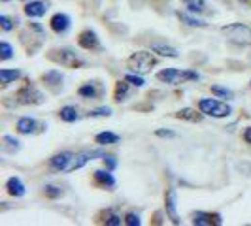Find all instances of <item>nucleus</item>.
<instances>
[{
    "instance_id": "nucleus-1",
    "label": "nucleus",
    "mask_w": 251,
    "mask_h": 226,
    "mask_svg": "<svg viewBox=\"0 0 251 226\" xmlns=\"http://www.w3.org/2000/svg\"><path fill=\"white\" fill-rule=\"evenodd\" d=\"M157 79L168 83V85H181V83H187V81H195L199 79L197 72H191V70H176V68H166L163 72L157 74Z\"/></svg>"
},
{
    "instance_id": "nucleus-2",
    "label": "nucleus",
    "mask_w": 251,
    "mask_h": 226,
    "mask_svg": "<svg viewBox=\"0 0 251 226\" xmlns=\"http://www.w3.org/2000/svg\"><path fill=\"white\" fill-rule=\"evenodd\" d=\"M221 32H223L232 44H238V45H250L251 44V28L248 25L232 23V25L223 26Z\"/></svg>"
},
{
    "instance_id": "nucleus-3",
    "label": "nucleus",
    "mask_w": 251,
    "mask_h": 226,
    "mask_svg": "<svg viewBox=\"0 0 251 226\" xmlns=\"http://www.w3.org/2000/svg\"><path fill=\"white\" fill-rule=\"evenodd\" d=\"M199 112H202L204 115H210V117L221 119V117H228L232 113V110H230V106H226L223 102H217L214 98H202L199 102Z\"/></svg>"
},
{
    "instance_id": "nucleus-4",
    "label": "nucleus",
    "mask_w": 251,
    "mask_h": 226,
    "mask_svg": "<svg viewBox=\"0 0 251 226\" xmlns=\"http://www.w3.org/2000/svg\"><path fill=\"white\" fill-rule=\"evenodd\" d=\"M155 59L151 57V53L148 51H138L132 57H128V68H132V72L136 74H148L151 72V68L155 66Z\"/></svg>"
},
{
    "instance_id": "nucleus-5",
    "label": "nucleus",
    "mask_w": 251,
    "mask_h": 226,
    "mask_svg": "<svg viewBox=\"0 0 251 226\" xmlns=\"http://www.w3.org/2000/svg\"><path fill=\"white\" fill-rule=\"evenodd\" d=\"M97 157L104 158V157H106V153H104V151H99V149L75 153L74 157H72V160H70V164H68V168H66V172H74V170H79V168H83V166H85L87 162L95 160Z\"/></svg>"
},
{
    "instance_id": "nucleus-6",
    "label": "nucleus",
    "mask_w": 251,
    "mask_h": 226,
    "mask_svg": "<svg viewBox=\"0 0 251 226\" xmlns=\"http://www.w3.org/2000/svg\"><path fill=\"white\" fill-rule=\"evenodd\" d=\"M50 59L55 61V63L63 64V66H68V68H79V66H83V61L75 55L74 51H70V49L51 51Z\"/></svg>"
},
{
    "instance_id": "nucleus-7",
    "label": "nucleus",
    "mask_w": 251,
    "mask_h": 226,
    "mask_svg": "<svg viewBox=\"0 0 251 226\" xmlns=\"http://www.w3.org/2000/svg\"><path fill=\"white\" fill-rule=\"evenodd\" d=\"M15 98H17L19 104H42V102L46 100V96L36 87H32V85H25L21 90H17Z\"/></svg>"
},
{
    "instance_id": "nucleus-8",
    "label": "nucleus",
    "mask_w": 251,
    "mask_h": 226,
    "mask_svg": "<svg viewBox=\"0 0 251 226\" xmlns=\"http://www.w3.org/2000/svg\"><path fill=\"white\" fill-rule=\"evenodd\" d=\"M164 207H166V215L170 217V221H172L174 225H179L177 200H176V190H174V188H170V190L166 192V203H164Z\"/></svg>"
},
{
    "instance_id": "nucleus-9",
    "label": "nucleus",
    "mask_w": 251,
    "mask_h": 226,
    "mask_svg": "<svg viewBox=\"0 0 251 226\" xmlns=\"http://www.w3.org/2000/svg\"><path fill=\"white\" fill-rule=\"evenodd\" d=\"M221 215L217 213H204V211H199V213L193 215V225L197 226H212V225H221Z\"/></svg>"
},
{
    "instance_id": "nucleus-10",
    "label": "nucleus",
    "mask_w": 251,
    "mask_h": 226,
    "mask_svg": "<svg viewBox=\"0 0 251 226\" xmlns=\"http://www.w3.org/2000/svg\"><path fill=\"white\" fill-rule=\"evenodd\" d=\"M51 28L57 32V34H63L70 28V17L66 13H55L50 21Z\"/></svg>"
},
{
    "instance_id": "nucleus-11",
    "label": "nucleus",
    "mask_w": 251,
    "mask_h": 226,
    "mask_svg": "<svg viewBox=\"0 0 251 226\" xmlns=\"http://www.w3.org/2000/svg\"><path fill=\"white\" fill-rule=\"evenodd\" d=\"M72 153H68V151H64V153H59V155H55V157H51L50 160V166L53 170H59V172H66V168H68V164L72 160Z\"/></svg>"
},
{
    "instance_id": "nucleus-12",
    "label": "nucleus",
    "mask_w": 251,
    "mask_h": 226,
    "mask_svg": "<svg viewBox=\"0 0 251 226\" xmlns=\"http://www.w3.org/2000/svg\"><path fill=\"white\" fill-rule=\"evenodd\" d=\"M79 45L83 47V49H99L100 47V42H99V38H97V34L93 32V30H83L81 34H79Z\"/></svg>"
},
{
    "instance_id": "nucleus-13",
    "label": "nucleus",
    "mask_w": 251,
    "mask_h": 226,
    "mask_svg": "<svg viewBox=\"0 0 251 226\" xmlns=\"http://www.w3.org/2000/svg\"><path fill=\"white\" fill-rule=\"evenodd\" d=\"M93 177H95V183L100 185V187H106V188L115 187V179H113V176L110 174V170H97V172L93 174Z\"/></svg>"
},
{
    "instance_id": "nucleus-14",
    "label": "nucleus",
    "mask_w": 251,
    "mask_h": 226,
    "mask_svg": "<svg viewBox=\"0 0 251 226\" xmlns=\"http://www.w3.org/2000/svg\"><path fill=\"white\" fill-rule=\"evenodd\" d=\"M6 188H8V194H12V196H23L26 192L25 185H23V181L19 177H10L6 181Z\"/></svg>"
},
{
    "instance_id": "nucleus-15",
    "label": "nucleus",
    "mask_w": 251,
    "mask_h": 226,
    "mask_svg": "<svg viewBox=\"0 0 251 226\" xmlns=\"http://www.w3.org/2000/svg\"><path fill=\"white\" fill-rule=\"evenodd\" d=\"M46 12H48V4L44 2H30L25 6V13L28 17H42Z\"/></svg>"
},
{
    "instance_id": "nucleus-16",
    "label": "nucleus",
    "mask_w": 251,
    "mask_h": 226,
    "mask_svg": "<svg viewBox=\"0 0 251 226\" xmlns=\"http://www.w3.org/2000/svg\"><path fill=\"white\" fill-rule=\"evenodd\" d=\"M151 49L155 51V53H159V55H163V57H170V59H177V57H179V53H177L174 47L164 45V44H161V42L151 44Z\"/></svg>"
},
{
    "instance_id": "nucleus-17",
    "label": "nucleus",
    "mask_w": 251,
    "mask_h": 226,
    "mask_svg": "<svg viewBox=\"0 0 251 226\" xmlns=\"http://www.w3.org/2000/svg\"><path fill=\"white\" fill-rule=\"evenodd\" d=\"M36 121L34 119H30V117H21L19 121H17V130L21 132V134H32L34 130H36Z\"/></svg>"
},
{
    "instance_id": "nucleus-18",
    "label": "nucleus",
    "mask_w": 251,
    "mask_h": 226,
    "mask_svg": "<svg viewBox=\"0 0 251 226\" xmlns=\"http://www.w3.org/2000/svg\"><path fill=\"white\" fill-rule=\"evenodd\" d=\"M201 113H197V110H191V108H183V110H179V112L174 113V117H176V119H185V121H193V123H199V121L202 119Z\"/></svg>"
},
{
    "instance_id": "nucleus-19",
    "label": "nucleus",
    "mask_w": 251,
    "mask_h": 226,
    "mask_svg": "<svg viewBox=\"0 0 251 226\" xmlns=\"http://www.w3.org/2000/svg\"><path fill=\"white\" fill-rule=\"evenodd\" d=\"M177 17L185 23V25L189 26H197V28H204V26L208 25V23H204L202 19H199V17H195V15H191V13H181L177 12Z\"/></svg>"
},
{
    "instance_id": "nucleus-20",
    "label": "nucleus",
    "mask_w": 251,
    "mask_h": 226,
    "mask_svg": "<svg viewBox=\"0 0 251 226\" xmlns=\"http://www.w3.org/2000/svg\"><path fill=\"white\" fill-rule=\"evenodd\" d=\"M95 141H97L99 145H113V143L119 141V136H117L115 132H100V134H97Z\"/></svg>"
},
{
    "instance_id": "nucleus-21",
    "label": "nucleus",
    "mask_w": 251,
    "mask_h": 226,
    "mask_svg": "<svg viewBox=\"0 0 251 226\" xmlns=\"http://www.w3.org/2000/svg\"><path fill=\"white\" fill-rule=\"evenodd\" d=\"M19 77H21L19 70H6V68L0 70V81H2V85H8V83H12V81L19 79Z\"/></svg>"
},
{
    "instance_id": "nucleus-22",
    "label": "nucleus",
    "mask_w": 251,
    "mask_h": 226,
    "mask_svg": "<svg viewBox=\"0 0 251 226\" xmlns=\"http://www.w3.org/2000/svg\"><path fill=\"white\" fill-rule=\"evenodd\" d=\"M185 8L191 13H202L206 12V0H183Z\"/></svg>"
},
{
    "instance_id": "nucleus-23",
    "label": "nucleus",
    "mask_w": 251,
    "mask_h": 226,
    "mask_svg": "<svg viewBox=\"0 0 251 226\" xmlns=\"http://www.w3.org/2000/svg\"><path fill=\"white\" fill-rule=\"evenodd\" d=\"M61 115V119H63L64 123H74L75 119H77V110H75L74 106H64L63 110L59 112Z\"/></svg>"
},
{
    "instance_id": "nucleus-24",
    "label": "nucleus",
    "mask_w": 251,
    "mask_h": 226,
    "mask_svg": "<svg viewBox=\"0 0 251 226\" xmlns=\"http://www.w3.org/2000/svg\"><path fill=\"white\" fill-rule=\"evenodd\" d=\"M42 79H44L46 83H50V85H59V83L63 81V75L59 74V72H55V70H51L48 74H44Z\"/></svg>"
},
{
    "instance_id": "nucleus-25",
    "label": "nucleus",
    "mask_w": 251,
    "mask_h": 226,
    "mask_svg": "<svg viewBox=\"0 0 251 226\" xmlns=\"http://www.w3.org/2000/svg\"><path fill=\"white\" fill-rule=\"evenodd\" d=\"M126 92H128V85H126L125 81H119V83L115 85V100L117 102L125 100Z\"/></svg>"
},
{
    "instance_id": "nucleus-26",
    "label": "nucleus",
    "mask_w": 251,
    "mask_h": 226,
    "mask_svg": "<svg viewBox=\"0 0 251 226\" xmlns=\"http://www.w3.org/2000/svg\"><path fill=\"white\" fill-rule=\"evenodd\" d=\"M77 92H79V96H83V98H95V96H97V89H95V85H91V83L79 87Z\"/></svg>"
},
{
    "instance_id": "nucleus-27",
    "label": "nucleus",
    "mask_w": 251,
    "mask_h": 226,
    "mask_svg": "<svg viewBox=\"0 0 251 226\" xmlns=\"http://www.w3.org/2000/svg\"><path fill=\"white\" fill-rule=\"evenodd\" d=\"M19 149V141L12 136H4V151H8V153H15V151Z\"/></svg>"
},
{
    "instance_id": "nucleus-28",
    "label": "nucleus",
    "mask_w": 251,
    "mask_h": 226,
    "mask_svg": "<svg viewBox=\"0 0 251 226\" xmlns=\"http://www.w3.org/2000/svg\"><path fill=\"white\" fill-rule=\"evenodd\" d=\"M0 57H2V61H8V59L13 57V49L8 42H2L0 44Z\"/></svg>"
},
{
    "instance_id": "nucleus-29",
    "label": "nucleus",
    "mask_w": 251,
    "mask_h": 226,
    "mask_svg": "<svg viewBox=\"0 0 251 226\" xmlns=\"http://www.w3.org/2000/svg\"><path fill=\"white\" fill-rule=\"evenodd\" d=\"M212 92H214L215 96H219V98H232V90H228L225 87H219V85H214Z\"/></svg>"
},
{
    "instance_id": "nucleus-30",
    "label": "nucleus",
    "mask_w": 251,
    "mask_h": 226,
    "mask_svg": "<svg viewBox=\"0 0 251 226\" xmlns=\"http://www.w3.org/2000/svg\"><path fill=\"white\" fill-rule=\"evenodd\" d=\"M44 192H46L48 198H61L63 196V190L59 187H53V185H48V187L44 188Z\"/></svg>"
},
{
    "instance_id": "nucleus-31",
    "label": "nucleus",
    "mask_w": 251,
    "mask_h": 226,
    "mask_svg": "<svg viewBox=\"0 0 251 226\" xmlns=\"http://www.w3.org/2000/svg\"><path fill=\"white\" fill-rule=\"evenodd\" d=\"M110 115H112V108H108V106L97 108V110H93L89 113V117H110Z\"/></svg>"
},
{
    "instance_id": "nucleus-32",
    "label": "nucleus",
    "mask_w": 251,
    "mask_h": 226,
    "mask_svg": "<svg viewBox=\"0 0 251 226\" xmlns=\"http://www.w3.org/2000/svg\"><path fill=\"white\" fill-rule=\"evenodd\" d=\"M125 79L128 81V83H132L134 87H144V83H146V81L140 77V74H128Z\"/></svg>"
},
{
    "instance_id": "nucleus-33",
    "label": "nucleus",
    "mask_w": 251,
    "mask_h": 226,
    "mask_svg": "<svg viewBox=\"0 0 251 226\" xmlns=\"http://www.w3.org/2000/svg\"><path fill=\"white\" fill-rule=\"evenodd\" d=\"M104 223L110 226H119L121 225V217L115 213H106V219H104Z\"/></svg>"
},
{
    "instance_id": "nucleus-34",
    "label": "nucleus",
    "mask_w": 251,
    "mask_h": 226,
    "mask_svg": "<svg viewBox=\"0 0 251 226\" xmlns=\"http://www.w3.org/2000/svg\"><path fill=\"white\" fill-rule=\"evenodd\" d=\"M140 217L136 213H128L125 217V225H128V226H140Z\"/></svg>"
},
{
    "instance_id": "nucleus-35",
    "label": "nucleus",
    "mask_w": 251,
    "mask_h": 226,
    "mask_svg": "<svg viewBox=\"0 0 251 226\" xmlns=\"http://www.w3.org/2000/svg\"><path fill=\"white\" fill-rule=\"evenodd\" d=\"M0 25H2V28L6 30V32H10L13 28V23H12V19L8 17V15H0Z\"/></svg>"
},
{
    "instance_id": "nucleus-36",
    "label": "nucleus",
    "mask_w": 251,
    "mask_h": 226,
    "mask_svg": "<svg viewBox=\"0 0 251 226\" xmlns=\"http://www.w3.org/2000/svg\"><path fill=\"white\" fill-rule=\"evenodd\" d=\"M102 160H104V164L108 166V170H113V168L117 166V160H115V157H112V155H106Z\"/></svg>"
},
{
    "instance_id": "nucleus-37",
    "label": "nucleus",
    "mask_w": 251,
    "mask_h": 226,
    "mask_svg": "<svg viewBox=\"0 0 251 226\" xmlns=\"http://www.w3.org/2000/svg\"><path fill=\"white\" fill-rule=\"evenodd\" d=\"M155 134H157L159 138H174V136H176L172 130H157Z\"/></svg>"
},
{
    "instance_id": "nucleus-38",
    "label": "nucleus",
    "mask_w": 251,
    "mask_h": 226,
    "mask_svg": "<svg viewBox=\"0 0 251 226\" xmlns=\"http://www.w3.org/2000/svg\"><path fill=\"white\" fill-rule=\"evenodd\" d=\"M244 139H246V143H251V126L244 130Z\"/></svg>"
},
{
    "instance_id": "nucleus-39",
    "label": "nucleus",
    "mask_w": 251,
    "mask_h": 226,
    "mask_svg": "<svg viewBox=\"0 0 251 226\" xmlns=\"http://www.w3.org/2000/svg\"><path fill=\"white\" fill-rule=\"evenodd\" d=\"M242 4H246V6H251V0H240Z\"/></svg>"
},
{
    "instance_id": "nucleus-40",
    "label": "nucleus",
    "mask_w": 251,
    "mask_h": 226,
    "mask_svg": "<svg viewBox=\"0 0 251 226\" xmlns=\"http://www.w3.org/2000/svg\"><path fill=\"white\" fill-rule=\"evenodd\" d=\"M2 2H8V0H2Z\"/></svg>"
}]
</instances>
